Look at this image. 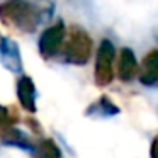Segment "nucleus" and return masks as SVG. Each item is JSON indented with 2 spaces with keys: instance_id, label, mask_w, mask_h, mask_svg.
Instances as JSON below:
<instances>
[{
  "instance_id": "obj_8",
  "label": "nucleus",
  "mask_w": 158,
  "mask_h": 158,
  "mask_svg": "<svg viewBox=\"0 0 158 158\" xmlns=\"http://www.w3.org/2000/svg\"><path fill=\"white\" fill-rule=\"evenodd\" d=\"M0 60H2V65L10 72H21L22 70V60L17 44L7 38H0Z\"/></svg>"
},
{
  "instance_id": "obj_3",
  "label": "nucleus",
  "mask_w": 158,
  "mask_h": 158,
  "mask_svg": "<svg viewBox=\"0 0 158 158\" xmlns=\"http://www.w3.org/2000/svg\"><path fill=\"white\" fill-rule=\"evenodd\" d=\"M114 46L109 39H102L97 48L95 56V83L99 87H106L114 80Z\"/></svg>"
},
{
  "instance_id": "obj_10",
  "label": "nucleus",
  "mask_w": 158,
  "mask_h": 158,
  "mask_svg": "<svg viewBox=\"0 0 158 158\" xmlns=\"http://www.w3.org/2000/svg\"><path fill=\"white\" fill-rule=\"evenodd\" d=\"M85 114L87 116H95V117H110V116H117L119 114V107L107 95H102L97 102H94L85 110Z\"/></svg>"
},
{
  "instance_id": "obj_9",
  "label": "nucleus",
  "mask_w": 158,
  "mask_h": 158,
  "mask_svg": "<svg viewBox=\"0 0 158 158\" xmlns=\"http://www.w3.org/2000/svg\"><path fill=\"white\" fill-rule=\"evenodd\" d=\"M139 82L146 87L158 85V49L148 53L143 60L139 72Z\"/></svg>"
},
{
  "instance_id": "obj_7",
  "label": "nucleus",
  "mask_w": 158,
  "mask_h": 158,
  "mask_svg": "<svg viewBox=\"0 0 158 158\" xmlns=\"http://www.w3.org/2000/svg\"><path fill=\"white\" fill-rule=\"evenodd\" d=\"M138 75V61L129 48H123L117 60V78L121 82H133Z\"/></svg>"
},
{
  "instance_id": "obj_1",
  "label": "nucleus",
  "mask_w": 158,
  "mask_h": 158,
  "mask_svg": "<svg viewBox=\"0 0 158 158\" xmlns=\"http://www.w3.org/2000/svg\"><path fill=\"white\" fill-rule=\"evenodd\" d=\"M0 21L21 32H32L39 24V12L24 0H10L0 5Z\"/></svg>"
},
{
  "instance_id": "obj_13",
  "label": "nucleus",
  "mask_w": 158,
  "mask_h": 158,
  "mask_svg": "<svg viewBox=\"0 0 158 158\" xmlns=\"http://www.w3.org/2000/svg\"><path fill=\"white\" fill-rule=\"evenodd\" d=\"M26 124H27V126L32 129V133H36V134H41V133H43V127H41V124H39L38 121L34 119V117H27V121H26Z\"/></svg>"
},
{
  "instance_id": "obj_5",
  "label": "nucleus",
  "mask_w": 158,
  "mask_h": 158,
  "mask_svg": "<svg viewBox=\"0 0 158 158\" xmlns=\"http://www.w3.org/2000/svg\"><path fill=\"white\" fill-rule=\"evenodd\" d=\"M15 92H17V100L21 104V107L26 110V112H36L38 110V106H36V97H38V92H36V85L32 82L31 77L22 75L21 78L17 80V85H15Z\"/></svg>"
},
{
  "instance_id": "obj_11",
  "label": "nucleus",
  "mask_w": 158,
  "mask_h": 158,
  "mask_svg": "<svg viewBox=\"0 0 158 158\" xmlns=\"http://www.w3.org/2000/svg\"><path fill=\"white\" fill-rule=\"evenodd\" d=\"M39 158H61V150L53 138H46L38 146Z\"/></svg>"
},
{
  "instance_id": "obj_14",
  "label": "nucleus",
  "mask_w": 158,
  "mask_h": 158,
  "mask_svg": "<svg viewBox=\"0 0 158 158\" xmlns=\"http://www.w3.org/2000/svg\"><path fill=\"white\" fill-rule=\"evenodd\" d=\"M150 158H158V134L153 138L150 144Z\"/></svg>"
},
{
  "instance_id": "obj_12",
  "label": "nucleus",
  "mask_w": 158,
  "mask_h": 158,
  "mask_svg": "<svg viewBox=\"0 0 158 158\" xmlns=\"http://www.w3.org/2000/svg\"><path fill=\"white\" fill-rule=\"evenodd\" d=\"M4 126H12V124H10V116H9L7 107L0 106V129Z\"/></svg>"
},
{
  "instance_id": "obj_4",
  "label": "nucleus",
  "mask_w": 158,
  "mask_h": 158,
  "mask_svg": "<svg viewBox=\"0 0 158 158\" xmlns=\"http://www.w3.org/2000/svg\"><path fill=\"white\" fill-rule=\"evenodd\" d=\"M66 38V29L63 22H56V24L49 26L48 29H44L39 38V53L44 58H53L60 49L65 44Z\"/></svg>"
},
{
  "instance_id": "obj_6",
  "label": "nucleus",
  "mask_w": 158,
  "mask_h": 158,
  "mask_svg": "<svg viewBox=\"0 0 158 158\" xmlns=\"http://www.w3.org/2000/svg\"><path fill=\"white\" fill-rule=\"evenodd\" d=\"M0 141H2L5 146L19 148V150H24V151H34L36 150V146L24 134V131L17 129V127H14V126H4L0 129Z\"/></svg>"
},
{
  "instance_id": "obj_2",
  "label": "nucleus",
  "mask_w": 158,
  "mask_h": 158,
  "mask_svg": "<svg viewBox=\"0 0 158 158\" xmlns=\"http://www.w3.org/2000/svg\"><path fill=\"white\" fill-rule=\"evenodd\" d=\"M65 61L72 65H85L92 55V39L85 31L73 27L70 31L68 41L65 43Z\"/></svg>"
}]
</instances>
